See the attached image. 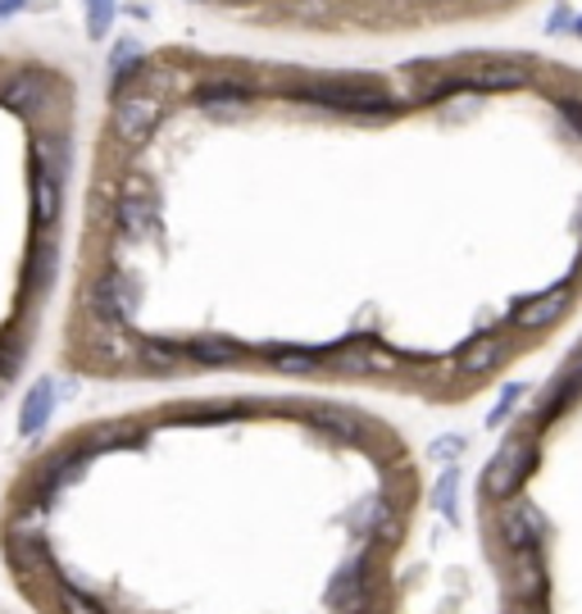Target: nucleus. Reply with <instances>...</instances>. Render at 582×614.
Masks as SVG:
<instances>
[{"mask_svg":"<svg viewBox=\"0 0 582 614\" xmlns=\"http://www.w3.org/2000/svg\"><path fill=\"white\" fill-rule=\"evenodd\" d=\"M501 614H582V338L482 464Z\"/></svg>","mask_w":582,"mask_h":614,"instance_id":"nucleus-1","label":"nucleus"},{"mask_svg":"<svg viewBox=\"0 0 582 614\" xmlns=\"http://www.w3.org/2000/svg\"><path fill=\"white\" fill-rule=\"evenodd\" d=\"M282 97L291 101H305L319 110H342V114H369V119H392L405 110L401 97L387 91L382 78L369 73H337V78H305V82H291Z\"/></svg>","mask_w":582,"mask_h":614,"instance_id":"nucleus-2","label":"nucleus"},{"mask_svg":"<svg viewBox=\"0 0 582 614\" xmlns=\"http://www.w3.org/2000/svg\"><path fill=\"white\" fill-rule=\"evenodd\" d=\"M137 305H141V282L123 269L96 273L82 292L87 323H101V328H128L137 319Z\"/></svg>","mask_w":582,"mask_h":614,"instance_id":"nucleus-3","label":"nucleus"},{"mask_svg":"<svg viewBox=\"0 0 582 614\" xmlns=\"http://www.w3.org/2000/svg\"><path fill=\"white\" fill-rule=\"evenodd\" d=\"M114 223H119V232L128 242H146L155 232V223H160V201H155V187L146 182V178H128V187L119 192V201H114Z\"/></svg>","mask_w":582,"mask_h":614,"instance_id":"nucleus-4","label":"nucleus"},{"mask_svg":"<svg viewBox=\"0 0 582 614\" xmlns=\"http://www.w3.org/2000/svg\"><path fill=\"white\" fill-rule=\"evenodd\" d=\"M160 114H164V105H160V97H151V91H141V97H119V105H114V137L123 141V147H141V141L155 132Z\"/></svg>","mask_w":582,"mask_h":614,"instance_id":"nucleus-5","label":"nucleus"},{"mask_svg":"<svg viewBox=\"0 0 582 614\" xmlns=\"http://www.w3.org/2000/svg\"><path fill=\"white\" fill-rule=\"evenodd\" d=\"M51 91H56V78L41 73V69H23L10 78L6 87V105L19 110V114H41L46 105H51Z\"/></svg>","mask_w":582,"mask_h":614,"instance_id":"nucleus-6","label":"nucleus"},{"mask_svg":"<svg viewBox=\"0 0 582 614\" xmlns=\"http://www.w3.org/2000/svg\"><path fill=\"white\" fill-rule=\"evenodd\" d=\"M60 205H64V178L56 169H46V164L32 160V214H37V223L56 228Z\"/></svg>","mask_w":582,"mask_h":614,"instance_id":"nucleus-7","label":"nucleus"},{"mask_svg":"<svg viewBox=\"0 0 582 614\" xmlns=\"http://www.w3.org/2000/svg\"><path fill=\"white\" fill-rule=\"evenodd\" d=\"M56 378H41V383L23 396V410H19V437H37V433H46V423H51V414H56Z\"/></svg>","mask_w":582,"mask_h":614,"instance_id":"nucleus-8","label":"nucleus"},{"mask_svg":"<svg viewBox=\"0 0 582 614\" xmlns=\"http://www.w3.org/2000/svg\"><path fill=\"white\" fill-rule=\"evenodd\" d=\"M305 419L314 423V429H323L328 437H337V442H351V446H364V423L355 419V414H347V410H337V405H310L305 410Z\"/></svg>","mask_w":582,"mask_h":614,"instance_id":"nucleus-9","label":"nucleus"},{"mask_svg":"<svg viewBox=\"0 0 582 614\" xmlns=\"http://www.w3.org/2000/svg\"><path fill=\"white\" fill-rule=\"evenodd\" d=\"M247 101H255V82L210 78L197 87V105H205V110H228V105H247Z\"/></svg>","mask_w":582,"mask_h":614,"instance_id":"nucleus-10","label":"nucleus"},{"mask_svg":"<svg viewBox=\"0 0 582 614\" xmlns=\"http://www.w3.org/2000/svg\"><path fill=\"white\" fill-rule=\"evenodd\" d=\"M87 351L96 360H132L137 355V342L128 338V328H101V323H91L87 328Z\"/></svg>","mask_w":582,"mask_h":614,"instance_id":"nucleus-11","label":"nucleus"},{"mask_svg":"<svg viewBox=\"0 0 582 614\" xmlns=\"http://www.w3.org/2000/svg\"><path fill=\"white\" fill-rule=\"evenodd\" d=\"M6 555H10V564H14L23 578L51 574V551H46L41 537H6Z\"/></svg>","mask_w":582,"mask_h":614,"instance_id":"nucleus-12","label":"nucleus"},{"mask_svg":"<svg viewBox=\"0 0 582 614\" xmlns=\"http://www.w3.org/2000/svg\"><path fill=\"white\" fill-rule=\"evenodd\" d=\"M187 360H197V364H241L247 360V346H237L232 338H197V342H187Z\"/></svg>","mask_w":582,"mask_h":614,"instance_id":"nucleus-13","label":"nucleus"},{"mask_svg":"<svg viewBox=\"0 0 582 614\" xmlns=\"http://www.w3.org/2000/svg\"><path fill=\"white\" fill-rule=\"evenodd\" d=\"M269 364L282 369V373H319L328 360H323V351H314V346H273V351H269Z\"/></svg>","mask_w":582,"mask_h":614,"instance_id":"nucleus-14","label":"nucleus"},{"mask_svg":"<svg viewBox=\"0 0 582 614\" xmlns=\"http://www.w3.org/2000/svg\"><path fill=\"white\" fill-rule=\"evenodd\" d=\"M141 69H146V56L137 51V41H119L114 56H110V91H114V97L128 87V78H137Z\"/></svg>","mask_w":582,"mask_h":614,"instance_id":"nucleus-15","label":"nucleus"},{"mask_svg":"<svg viewBox=\"0 0 582 614\" xmlns=\"http://www.w3.org/2000/svg\"><path fill=\"white\" fill-rule=\"evenodd\" d=\"M82 469H87V455H56L51 464L41 469V487L46 492H60V487H69V483H78L82 479Z\"/></svg>","mask_w":582,"mask_h":614,"instance_id":"nucleus-16","label":"nucleus"},{"mask_svg":"<svg viewBox=\"0 0 582 614\" xmlns=\"http://www.w3.org/2000/svg\"><path fill=\"white\" fill-rule=\"evenodd\" d=\"M137 360L155 364V369H173L187 360V342H164V338H141L137 342Z\"/></svg>","mask_w":582,"mask_h":614,"instance_id":"nucleus-17","label":"nucleus"},{"mask_svg":"<svg viewBox=\"0 0 582 614\" xmlns=\"http://www.w3.org/2000/svg\"><path fill=\"white\" fill-rule=\"evenodd\" d=\"M114 10H119V0H87V32H91V41H106L110 37Z\"/></svg>","mask_w":582,"mask_h":614,"instance_id":"nucleus-18","label":"nucleus"},{"mask_svg":"<svg viewBox=\"0 0 582 614\" xmlns=\"http://www.w3.org/2000/svg\"><path fill=\"white\" fill-rule=\"evenodd\" d=\"M56 605H60V614H106V610L96 605L87 592L69 587V583H60V587H56Z\"/></svg>","mask_w":582,"mask_h":614,"instance_id":"nucleus-19","label":"nucleus"},{"mask_svg":"<svg viewBox=\"0 0 582 614\" xmlns=\"http://www.w3.org/2000/svg\"><path fill=\"white\" fill-rule=\"evenodd\" d=\"M51 278H56V246H37L32 282H37V288H51Z\"/></svg>","mask_w":582,"mask_h":614,"instance_id":"nucleus-20","label":"nucleus"},{"mask_svg":"<svg viewBox=\"0 0 582 614\" xmlns=\"http://www.w3.org/2000/svg\"><path fill=\"white\" fill-rule=\"evenodd\" d=\"M237 414L241 410H210V405L205 410H187V419H197V423H219V419H237Z\"/></svg>","mask_w":582,"mask_h":614,"instance_id":"nucleus-21","label":"nucleus"},{"mask_svg":"<svg viewBox=\"0 0 582 614\" xmlns=\"http://www.w3.org/2000/svg\"><path fill=\"white\" fill-rule=\"evenodd\" d=\"M19 10H28V0H0V23H6V19H14Z\"/></svg>","mask_w":582,"mask_h":614,"instance_id":"nucleus-22","label":"nucleus"},{"mask_svg":"<svg viewBox=\"0 0 582 614\" xmlns=\"http://www.w3.org/2000/svg\"><path fill=\"white\" fill-rule=\"evenodd\" d=\"M360 614H382V605H369V610H360Z\"/></svg>","mask_w":582,"mask_h":614,"instance_id":"nucleus-23","label":"nucleus"}]
</instances>
